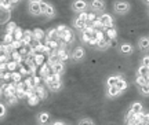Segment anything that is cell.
I'll use <instances>...</instances> for the list:
<instances>
[{
    "label": "cell",
    "mask_w": 149,
    "mask_h": 125,
    "mask_svg": "<svg viewBox=\"0 0 149 125\" xmlns=\"http://www.w3.org/2000/svg\"><path fill=\"white\" fill-rule=\"evenodd\" d=\"M112 10H113V14H116V15H127L131 11V3H128L126 0H115Z\"/></svg>",
    "instance_id": "6da1fadb"
},
{
    "label": "cell",
    "mask_w": 149,
    "mask_h": 125,
    "mask_svg": "<svg viewBox=\"0 0 149 125\" xmlns=\"http://www.w3.org/2000/svg\"><path fill=\"white\" fill-rule=\"evenodd\" d=\"M90 8V4L87 0H73L70 3V10L73 11L74 14H81Z\"/></svg>",
    "instance_id": "7a4b0ae2"
},
{
    "label": "cell",
    "mask_w": 149,
    "mask_h": 125,
    "mask_svg": "<svg viewBox=\"0 0 149 125\" xmlns=\"http://www.w3.org/2000/svg\"><path fill=\"white\" fill-rule=\"evenodd\" d=\"M86 58V50L81 46H77V47H74V50L72 51L70 54V61L74 63L77 62H81L83 59Z\"/></svg>",
    "instance_id": "3957f363"
},
{
    "label": "cell",
    "mask_w": 149,
    "mask_h": 125,
    "mask_svg": "<svg viewBox=\"0 0 149 125\" xmlns=\"http://www.w3.org/2000/svg\"><path fill=\"white\" fill-rule=\"evenodd\" d=\"M90 10L95 11V12H104L107 10V1L105 0H90Z\"/></svg>",
    "instance_id": "277c9868"
},
{
    "label": "cell",
    "mask_w": 149,
    "mask_h": 125,
    "mask_svg": "<svg viewBox=\"0 0 149 125\" xmlns=\"http://www.w3.org/2000/svg\"><path fill=\"white\" fill-rule=\"evenodd\" d=\"M98 21L101 22V25L104 26V28H108V29L115 28L113 18H112V15L111 14H108V12H101V14H100V18H98Z\"/></svg>",
    "instance_id": "5b68a950"
},
{
    "label": "cell",
    "mask_w": 149,
    "mask_h": 125,
    "mask_svg": "<svg viewBox=\"0 0 149 125\" xmlns=\"http://www.w3.org/2000/svg\"><path fill=\"white\" fill-rule=\"evenodd\" d=\"M117 51H119V54H122V55L130 57V55H133V54H134V51H135V47H134L131 43H122V44H119Z\"/></svg>",
    "instance_id": "8992f818"
},
{
    "label": "cell",
    "mask_w": 149,
    "mask_h": 125,
    "mask_svg": "<svg viewBox=\"0 0 149 125\" xmlns=\"http://www.w3.org/2000/svg\"><path fill=\"white\" fill-rule=\"evenodd\" d=\"M28 11L32 17H42V3H28Z\"/></svg>",
    "instance_id": "52a82bcc"
},
{
    "label": "cell",
    "mask_w": 149,
    "mask_h": 125,
    "mask_svg": "<svg viewBox=\"0 0 149 125\" xmlns=\"http://www.w3.org/2000/svg\"><path fill=\"white\" fill-rule=\"evenodd\" d=\"M123 95V91L119 87H109V88H107V91H105V96L107 98H109V99H115V98H119V96H122Z\"/></svg>",
    "instance_id": "ba28073f"
},
{
    "label": "cell",
    "mask_w": 149,
    "mask_h": 125,
    "mask_svg": "<svg viewBox=\"0 0 149 125\" xmlns=\"http://www.w3.org/2000/svg\"><path fill=\"white\" fill-rule=\"evenodd\" d=\"M37 125H50L51 124V115L47 111H40L36 117Z\"/></svg>",
    "instance_id": "9c48e42d"
},
{
    "label": "cell",
    "mask_w": 149,
    "mask_h": 125,
    "mask_svg": "<svg viewBox=\"0 0 149 125\" xmlns=\"http://www.w3.org/2000/svg\"><path fill=\"white\" fill-rule=\"evenodd\" d=\"M137 47L141 52H148L149 51V36H141L138 39V43H137Z\"/></svg>",
    "instance_id": "30bf717a"
},
{
    "label": "cell",
    "mask_w": 149,
    "mask_h": 125,
    "mask_svg": "<svg viewBox=\"0 0 149 125\" xmlns=\"http://www.w3.org/2000/svg\"><path fill=\"white\" fill-rule=\"evenodd\" d=\"M43 17H46V18H48V19H54V18L57 17V10H55L54 4L47 3L46 10H44V12H43Z\"/></svg>",
    "instance_id": "8fae6325"
},
{
    "label": "cell",
    "mask_w": 149,
    "mask_h": 125,
    "mask_svg": "<svg viewBox=\"0 0 149 125\" xmlns=\"http://www.w3.org/2000/svg\"><path fill=\"white\" fill-rule=\"evenodd\" d=\"M130 111L133 113V114H141L142 113V110H144V104H142V102H134V103H131V106H130Z\"/></svg>",
    "instance_id": "7c38bea8"
},
{
    "label": "cell",
    "mask_w": 149,
    "mask_h": 125,
    "mask_svg": "<svg viewBox=\"0 0 149 125\" xmlns=\"http://www.w3.org/2000/svg\"><path fill=\"white\" fill-rule=\"evenodd\" d=\"M112 46V40H104V39H100L98 41H97V46L95 48L97 50H100V51H104V50H108V48Z\"/></svg>",
    "instance_id": "4fadbf2b"
},
{
    "label": "cell",
    "mask_w": 149,
    "mask_h": 125,
    "mask_svg": "<svg viewBox=\"0 0 149 125\" xmlns=\"http://www.w3.org/2000/svg\"><path fill=\"white\" fill-rule=\"evenodd\" d=\"M47 85H48V89L53 91V92H58V91L62 89V81H61V78L54 80V81H51V83H48Z\"/></svg>",
    "instance_id": "5bb4252c"
},
{
    "label": "cell",
    "mask_w": 149,
    "mask_h": 125,
    "mask_svg": "<svg viewBox=\"0 0 149 125\" xmlns=\"http://www.w3.org/2000/svg\"><path fill=\"white\" fill-rule=\"evenodd\" d=\"M120 77H122V76H119V74H111V76L107 78V81H105V87H107V88L115 87L117 84V81L120 80Z\"/></svg>",
    "instance_id": "9a60e30c"
},
{
    "label": "cell",
    "mask_w": 149,
    "mask_h": 125,
    "mask_svg": "<svg viewBox=\"0 0 149 125\" xmlns=\"http://www.w3.org/2000/svg\"><path fill=\"white\" fill-rule=\"evenodd\" d=\"M65 69H66V66H65V63L62 62V61H59L58 63H55L54 65V72H55V74H61L65 72Z\"/></svg>",
    "instance_id": "2e32d148"
},
{
    "label": "cell",
    "mask_w": 149,
    "mask_h": 125,
    "mask_svg": "<svg viewBox=\"0 0 149 125\" xmlns=\"http://www.w3.org/2000/svg\"><path fill=\"white\" fill-rule=\"evenodd\" d=\"M138 92H139V95H142V96H149V84L146 83L145 85L138 87Z\"/></svg>",
    "instance_id": "e0dca14e"
},
{
    "label": "cell",
    "mask_w": 149,
    "mask_h": 125,
    "mask_svg": "<svg viewBox=\"0 0 149 125\" xmlns=\"http://www.w3.org/2000/svg\"><path fill=\"white\" fill-rule=\"evenodd\" d=\"M77 125H95V122L90 117H84V118H80L77 121Z\"/></svg>",
    "instance_id": "ac0fdd59"
},
{
    "label": "cell",
    "mask_w": 149,
    "mask_h": 125,
    "mask_svg": "<svg viewBox=\"0 0 149 125\" xmlns=\"http://www.w3.org/2000/svg\"><path fill=\"white\" fill-rule=\"evenodd\" d=\"M149 73V69L146 68V66H144V65H139V68L137 69V76H148Z\"/></svg>",
    "instance_id": "d6986e66"
},
{
    "label": "cell",
    "mask_w": 149,
    "mask_h": 125,
    "mask_svg": "<svg viewBox=\"0 0 149 125\" xmlns=\"http://www.w3.org/2000/svg\"><path fill=\"white\" fill-rule=\"evenodd\" d=\"M116 87H119V88H120V89H122V91H123V92H124V91L127 89L128 84H127V81H126L124 78H123V77H120V80H119V81H117V84H116Z\"/></svg>",
    "instance_id": "ffe728a7"
},
{
    "label": "cell",
    "mask_w": 149,
    "mask_h": 125,
    "mask_svg": "<svg viewBox=\"0 0 149 125\" xmlns=\"http://www.w3.org/2000/svg\"><path fill=\"white\" fill-rule=\"evenodd\" d=\"M73 26L76 28V29H83L86 26V21H83L81 18H76L73 21Z\"/></svg>",
    "instance_id": "44dd1931"
},
{
    "label": "cell",
    "mask_w": 149,
    "mask_h": 125,
    "mask_svg": "<svg viewBox=\"0 0 149 125\" xmlns=\"http://www.w3.org/2000/svg\"><path fill=\"white\" fill-rule=\"evenodd\" d=\"M146 83H148V78L145 77V76H137V78H135V84H137L138 87L145 85Z\"/></svg>",
    "instance_id": "7402d4cb"
},
{
    "label": "cell",
    "mask_w": 149,
    "mask_h": 125,
    "mask_svg": "<svg viewBox=\"0 0 149 125\" xmlns=\"http://www.w3.org/2000/svg\"><path fill=\"white\" fill-rule=\"evenodd\" d=\"M6 115H7V107L0 102V120H3Z\"/></svg>",
    "instance_id": "603a6c76"
},
{
    "label": "cell",
    "mask_w": 149,
    "mask_h": 125,
    "mask_svg": "<svg viewBox=\"0 0 149 125\" xmlns=\"http://www.w3.org/2000/svg\"><path fill=\"white\" fill-rule=\"evenodd\" d=\"M108 36H109V39H116V29H115V28H111V29H109V30H108Z\"/></svg>",
    "instance_id": "cb8c5ba5"
},
{
    "label": "cell",
    "mask_w": 149,
    "mask_h": 125,
    "mask_svg": "<svg viewBox=\"0 0 149 125\" xmlns=\"http://www.w3.org/2000/svg\"><path fill=\"white\" fill-rule=\"evenodd\" d=\"M141 65H144L146 68L149 69V55H145L142 59H141Z\"/></svg>",
    "instance_id": "d4e9b609"
},
{
    "label": "cell",
    "mask_w": 149,
    "mask_h": 125,
    "mask_svg": "<svg viewBox=\"0 0 149 125\" xmlns=\"http://www.w3.org/2000/svg\"><path fill=\"white\" fill-rule=\"evenodd\" d=\"M50 125H66V124L62 122V121H54V122H51Z\"/></svg>",
    "instance_id": "484cf974"
},
{
    "label": "cell",
    "mask_w": 149,
    "mask_h": 125,
    "mask_svg": "<svg viewBox=\"0 0 149 125\" xmlns=\"http://www.w3.org/2000/svg\"><path fill=\"white\" fill-rule=\"evenodd\" d=\"M135 125H146V122H145L144 118H141V120L137 121V124H135Z\"/></svg>",
    "instance_id": "4316f807"
},
{
    "label": "cell",
    "mask_w": 149,
    "mask_h": 125,
    "mask_svg": "<svg viewBox=\"0 0 149 125\" xmlns=\"http://www.w3.org/2000/svg\"><path fill=\"white\" fill-rule=\"evenodd\" d=\"M144 120H145V122H146V125H149V113L144 115Z\"/></svg>",
    "instance_id": "83f0119b"
},
{
    "label": "cell",
    "mask_w": 149,
    "mask_h": 125,
    "mask_svg": "<svg viewBox=\"0 0 149 125\" xmlns=\"http://www.w3.org/2000/svg\"><path fill=\"white\" fill-rule=\"evenodd\" d=\"M43 0H28V3H42Z\"/></svg>",
    "instance_id": "f1b7e54d"
},
{
    "label": "cell",
    "mask_w": 149,
    "mask_h": 125,
    "mask_svg": "<svg viewBox=\"0 0 149 125\" xmlns=\"http://www.w3.org/2000/svg\"><path fill=\"white\" fill-rule=\"evenodd\" d=\"M1 95H3V91H1V88H0V99H1Z\"/></svg>",
    "instance_id": "f546056e"
},
{
    "label": "cell",
    "mask_w": 149,
    "mask_h": 125,
    "mask_svg": "<svg viewBox=\"0 0 149 125\" xmlns=\"http://www.w3.org/2000/svg\"><path fill=\"white\" fill-rule=\"evenodd\" d=\"M144 1H145V3H146V4L149 6V0H144Z\"/></svg>",
    "instance_id": "4dcf8cb0"
},
{
    "label": "cell",
    "mask_w": 149,
    "mask_h": 125,
    "mask_svg": "<svg viewBox=\"0 0 149 125\" xmlns=\"http://www.w3.org/2000/svg\"><path fill=\"white\" fill-rule=\"evenodd\" d=\"M148 15H149V6H148Z\"/></svg>",
    "instance_id": "1f68e13d"
}]
</instances>
